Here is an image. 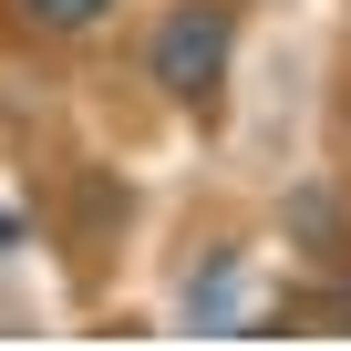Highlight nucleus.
<instances>
[{
  "mask_svg": "<svg viewBox=\"0 0 351 351\" xmlns=\"http://www.w3.org/2000/svg\"><path fill=\"white\" fill-rule=\"evenodd\" d=\"M228 52H238V11L228 0H176V11L155 21V42H145V83L165 104H217Z\"/></svg>",
  "mask_w": 351,
  "mask_h": 351,
  "instance_id": "f257e3e1",
  "label": "nucleus"
},
{
  "mask_svg": "<svg viewBox=\"0 0 351 351\" xmlns=\"http://www.w3.org/2000/svg\"><path fill=\"white\" fill-rule=\"evenodd\" d=\"M279 228H289L320 269L351 258V207H341V186H289V197H279Z\"/></svg>",
  "mask_w": 351,
  "mask_h": 351,
  "instance_id": "f03ea898",
  "label": "nucleus"
},
{
  "mask_svg": "<svg viewBox=\"0 0 351 351\" xmlns=\"http://www.w3.org/2000/svg\"><path fill=\"white\" fill-rule=\"evenodd\" d=\"M11 248H21V228H11V217H0V258H11Z\"/></svg>",
  "mask_w": 351,
  "mask_h": 351,
  "instance_id": "39448f33",
  "label": "nucleus"
},
{
  "mask_svg": "<svg viewBox=\"0 0 351 351\" xmlns=\"http://www.w3.org/2000/svg\"><path fill=\"white\" fill-rule=\"evenodd\" d=\"M228 300H238V258H217V269L186 289V310H197V320H228Z\"/></svg>",
  "mask_w": 351,
  "mask_h": 351,
  "instance_id": "20e7f679",
  "label": "nucleus"
},
{
  "mask_svg": "<svg viewBox=\"0 0 351 351\" xmlns=\"http://www.w3.org/2000/svg\"><path fill=\"white\" fill-rule=\"evenodd\" d=\"M104 11H114V0H11V21L42 32V42H73V32H93Z\"/></svg>",
  "mask_w": 351,
  "mask_h": 351,
  "instance_id": "7ed1b4c3",
  "label": "nucleus"
}]
</instances>
